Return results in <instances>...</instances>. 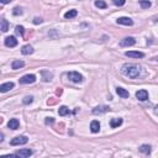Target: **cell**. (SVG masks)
<instances>
[{
  "mask_svg": "<svg viewBox=\"0 0 158 158\" xmlns=\"http://www.w3.org/2000/svg\"><path fill=\"white\" fill-rule=\"evenodd\" d=\"M53 122V117H47L46 119V124H52Z\"/></svg>",
  "mask_w": 158,
  "mask_h": 158,
  "instance_id": "cell-31",
  "label": "cell"
},
{
  "mask_svg": "<svg viewBox=\"0 0 158 158\" xmlns=\"http://www.w3.org/2000/svg\"><path fill=\"white\" fill-rule=\"evenodd\" d=\"M58 114H59V116H66V115L69 114V109L63 105V106H61V108L58 109Z\"/></svg>",
  "mask_w": 158,
  "mask_h": 158,
  "instance_id": "cell-21",
  "label": "cell"
},
{
  "mask_svg": "<svg viewBox=\"0 0 158 158\" xmlns=\"http://www.w3.org/2000/svg\"><path fill=\"white\" fill-rule=\"evenodd\" d=\"M1 1V4H9L10 1H13V0H0Z\"/></svg>",
  "mask_w": 158,
  "mask_h": 158,
  "instance_id": "cell-32",
  "label": "cell"
},
{
  "mask_svg": "<svg viewBox=\"0 0 158 158\" xmlns=\"http://www.w3.org/2000/svg\"><path fill=\"white\" fill-rule=\"evenodd\" d=\"M155 114H156V115H158V105L155 108Z\"/></svg>",
  "mask_w": 158,
  "mask_h": 158,
  "instance_id": "cell-33",
  "label": "cell"
},
{
  "mask_svg": "<svg viewBox=\"0 0 158 158\" xmlns=\"http://www.w3.org/2000/svg\"><path fill=\"white\" fill-rule=\"evenodd\" d=\"M5 46L6 47H16L17 46V40L15 36H9L5 38Z\"/></svg>",
  "mask_w": 158,
  "mask_h": 158,
  "instance_id": "cell-10",
  "label": "cell"
},
{
  "mask_svg": "<svg viewBox=\"0 0 158 158\" xmlns=\"http://www.w3.org/2000/svg\"><path fill=\"white\" fill-rule=\"evenodd\" d=\"M29 142V138L26 136H17V137L13 138L10 141V145L11 146H20V145H26Z\"/></svg>",
  "mask_w": 158,
  "mask_h": 158,
  "instance_id": "cell-2",
  "label": "cell"
},
{
  "mask_svg": "<svg viewBox=\"0 0 158 158\" xmlns=\"http://www.w3.org/2000/svg\"><path fill=\"white\" fill-rule=\"evenodd\" d=\"M113 3L116 5V6H122V5H125L126 0H113Z\"/></svg>",
  "mask_w": 158,
  "mask_h": 158,
  "instance_id": "cell-27",
  "label": "cell"
},
{
  "mask_svg": "<svg viewBox=\"0 0 158 158\" xmlns=\"http://www.w3.org/2000/svg\"><path fill=\"white\" fill-rule=\"evenodd\" d=\"M24 66H25V62H24V61L16 59V61H14V62H13L11 68H13V69H20V68H22Z\"/></svg>",
  "mask_w": 158,
  "mask_h": 158,
  "instance_id": "cell-19",
  "label": "cell"
},
{
  "mask_svg": "<svg viewBox=\"0 0 158 158\" xmlns=\"http://www.w3.org/2000/svg\"><path fill=\"white\" fill-rule=\"evenodd\" d=\"M24 27H22V26H20V25H17L16 26V32L17 34H20V35H24Z\"/></svg>",
  "mask_w": 158,
  "mask_h": 158,
  "instance_id": "cell-29",
  "label": "cell"
},
{
  "mask_svg": "<svg viewBox=\"0 0 158 158\" xmlns=\"http://www.w3.org/2000/svg\"><path fill=\"white\" fill-rule=\"evenodd\" d=\"M41 76H42V79H43L45 82H51L52 80V78H53V74L50 72V71H41Z\"/></svg>",
  "mask_w": 158,
  "mask_h": 158,
  "instance_id": "cell-13",
  "label": "cell"
},
{
  "mask_svg": "<svg viewBox=\"0 0 158 158\" xmlns=\"http://www.w3.org/2000/svg\"><path fill=\"white\" fill-rule=\"evenodd\" d=\"M0 141H1V142L4 141V135H3V134H1V135H0Z\"/></svg>",
  "mask_w": 158,
  "mask_h": 158,
  "instance_id": "cell-34",
  "label": "cell"
},
{
  "mask_svg": "<svg viewBox=\"0 0 158 158\" xmlns=\"http://www.w3.org/2000/svg\"><path fill=\"white\" fill-rule=\"evenodd\" d=\"M121 73L131 79H135L140 76L141 67L138 64H136V63H125V64L121 67Z\"/></svg>",
  "mask_w": 158,
  "mask_h": 158,
  "instance_id": "cell-1",
  "label": "cell"
},
{
  "mask_svg": "<svg viewBox=\"0 0 158 158\" xmlns=\"http://www.w3.org/2000/svg\"><path fill=\"white\" fill-rule=\"evenodd\" d=\"M116 22L120 24V25H125V26H132V25H134V21L131 20L130 17H126V16L119 17V19L116 20Z\"/></svg>",
  "mask_w": 158,
  "mask_h": 158,
  "instance_id": "cell-11",
  "label": "cell"
},
{
  "mask_svg": "<svg viewBox=\"0 0 158 158\" xmlns=\"http://www.w3.org/2000/svg\"><path fill=\"white\" fill-rule=\"evenodd\" d=\"M34 152L31 151L30 148H25V150H20V151H16L15 152V156L16 157H21V158H27L30 156H32Z\"/></svg>",
  "mask_w": 158,
  "mask_h": 158,
  "instance_id": "cell-5",
  "label": "cell"
},
{
  "mask_svg": "<svg viewBox=\"0 0 158 158\" xmlns=\"http://www.w3.org/2000/svg\"><path fill=\"white\" fill-rule=\"evenodd\" d=\"M19 126H20V122H19L17 119H11V120H10L9 122H8V127L11 129V130H17Z\"/></svg>",
  "mask_w": 158,
  "mask_h": 158,
  "instance_id": "cell-14",
  "label": "cell"
},
{
  "mask_svg": "<svg viewBox=\"0 0 158 158\" xmlns=\"http://www.w3.org/2000/svg\"><path fill=\"white\" fill-rule=\"evenodd\" d=\"M140 5L142 9H148L151 8V1H148V0H140Z\"/></svg>",
  "mask_w": 158,
  "mask_h": 158,
  "instance_id": "cell-23",
  "label": "cell"
},
{
  "mask_svg": "<svg viewBox=\"0 0 158 158\" xmlns=\"http://www.w3.org/2000/svg\"><path fill=\"white\" fill-rule=\"evenodd\" d=\"M15 87V84L13 82H8V83H4L0 85V92L1 93H6L9 90H11V89Z\"/></svg>",
  "mask_w": 158,
  "mask_h": 158,
  "instance_id": "cell-12",
  "label": "cell"
},
{
  "mask_svg": "<svg viewBox=\"0 0 158 158\" xmlns=\"http://www.w3.org/2000/svg\"><path fill=\"white\" fill-rule=\"evenodd\" d=\"M135 43H136V40L134 37H125L124 40H121L120 46L121 47H130V46H134Z\"/></svg>",
  "mask_w": 158,
  "mask_h": 158,
  "instance_id": "cell-7",
  "label": "cell"
},
{
  "mask_svg": "<svg viewBox=\"0 0 158 158\" xmlns=\"http://www.w3.org/2000/svg\"><path fill=\"white\" fill-rule=\"evenodd\" d=\"M68 79L73 83H82L83 82V76L78 72H69L68 73Z\"/></svg>",
  "mask_w": 158,
  "mask_h": 158,
  "instance_id": "cell-3",
  "label": "cell"
},
{
  "mask_svg": "<svg viewBox=\"0 0 158 158\" xmlns=\"http://www.w3.org/2000/svg\"><path fill=\"white\" fill-rule=\"evenodd\" d=\"M126 57H131V58H143L145 57V53L142 52H138V51H127L125 53Z\"/></svg>",
  "mask_w": 158,
  "mask_h": 158,
  "instance_id": "cell-8",
  "label": "cell"
},
{
  "mask_svg": "<svg viewBox=\"0 0 158 158\" xmlns=\"http://www.w3.org/2000/svg\"><path fill=\"white\" fill-rule=\"evenodd\" d=\"M21 53L25 55V56L32 55V53H34V48H32V46H30V45H26V46H24L22 48H21Z\"/></svg>",
  "mask_w": 158,
  "mask_h": 158,
  "instance_id": "cell-15",
  "label": "cell"
},
{
  "mask_svg": "<svg viewBox=\"0 0 158 158\" xmlns=\"http://www.w3.org/2000/svg\"><path fill=\"white\" fill-rule=\"evenodd\" d=\"M90 130H92V132H93V134L99 132V130H100V124H99V121H96V120L92 121V124H90Z\"/></svg>",
  "mask_w": 158,
  "mask_h": 158,
  "instance_id": "cell-18",
  "label": "cell"
},
{
  "mask_svg": "<svg viewBox=\"0 0 158 158\" xmlns=\"http://www.w3.org/2000/svg\"><path fill=\"white\" fill-rule=\"evenodd\" d=\"M136 98H137L140 101H146L147 99H148V92L145 90V89H141L136 93Z\"/></svg>",
  "mask_w": 158,
  "mask_h": 158,
  "instance_id": "cell-9",
  "label": "cell"
},
{
  "mask_svg": "<svg viewBox=\"0 0 158 158\" xmlns=\"http://www.w3.org/2000/svg\"><path fill=\"white\" fill-rule=\"evenodd\" d=\"M122 125V119H117V117H115V119H111V121H110V126H111L113 129H116L119 127V126Z\"/></svg>",
  "mask_w": 158,
  "mask_h": 158,
  "instance_id": "cell-17",
  "label": "cell"
},
{
  "mask_svg": "<svg viewBox=\"0 0 158 158\" xmlns=\"http://www.w3.org/2000/svg\"><path fill=\"white\" fill-rule=\"evenodd\" d=\"M151 151H152V147L150 145H142L140 147V152H142V153H145V155H150Z\"/></svg>",
  "mask_w": 158,
  "mask_h": 158,
  "instance_id": "cell-20",
  "label": "cell"
},
{
  "mask_svg": "<svg viewBox=\"0 0 158 158\" xmlns=\"http://www.w3.org/2000/svg\"><path fill=\"white\" fill-rule=\"evenodd\" d=\"M36 82V77L34 74H26L20 78V84H32Z\"/></svg>",
  "mask_w": 158,
  "mask_h": 158,
  "instance_id": "cell-4",
  "label": "cell"
},
{
  "mask_svg": "<svg viewBox=\"0 0 158 158\" xmlns=\"http://www.w3.org/2000/svg\"><path fill=\"white\" fill-rule=\"evenodd\" d=\"M116 93H117V95L119 96H121V98H124V99H126V98H129V92L126 90V89H124V88H120V87H117L116 88Z\"/></svg>",
  "mask_w": 158,
  "mask_h": 158,
  "instance_id": "cell-16",
  "label": "cell"
},
{
  "mask_svg": "<svg viewBox=\"0 0 158 158\" xmlns=\"http://www.w3.org/2000/svg\"><path fill=\"white\" fill-rule=\"evenodd\" d=\"M13 14L15 15V16H17V15H21V14H22V10H21V8H15V9H14V11H13Z\"/></svg>",
  "mask_w": 158,
  "mask_h": 158,
  "instance_id": "cell-28",
  "label": "cell"
},
{
  "mask_svg": "<svg viewBox=\"0 0 158 158\" xmlns=\"http://www.w3.org/2000/svg\"><path fill=\"white\" fill-rule=\"evenodd\" d=\"M8 30H9V24H8V21L5 20V19H3V20H1V31H3V32H6Z\"/></svg>",
  "mask_w": 158,
  "mask_h": 158,
  "instance_id": "cell-25",
  "label": "cell"
},
{
  "mask_svg": "<svg viewBox=\"0 0 158 158\" xmlns=\"http://www.w3.org/2000/svg\"><path fill=\"white\" fill-rule=\"evenodd\" d=\"M110 106H106V105H100V106H96L93 109V114L94 115H99V114H104V113H108L110 111Z\"/></svg>",
  "mask_w": 158,
  "mask_h": 158,
  "instance_id": "cell-6",
  "label": "cell"
},
{
  "mask_svg": "<svg viewBox=\"0 0 158 158\" xmlns=\"http://www.w3.org/2000/svg\"><path fill=\"white\" fill-rule=\"evenodd\" d=\"M95 6L99 9H105L106 8V3L103 1V0H95Z\"/></svg>",
  "mask_w": 158,
  "mask_h": 158,
  "instance_id": "cell-24",
  "label": "cell"
},
{
  "mask_svg": "<svg viewBox=\"0 0 158 158\" xmlns=\"http://www.w3.org/2000/svg\"><path fill=\"white\" fill-rule=\"evenodd\" d=\"M77 10H69V11H67L64 14V17L66 19H73V17H76L77 16Z\"/></svg>",
  "mask_w": 158,
  "mask_h": 158,
  "instance_id": "cell-22",
  "label": "cell"
},
{
  "mask_svg": "<svg viewBox=\"0 0 158 158\" xmlns=\"http://www.w3.org/2000/svg\"><path fill=\"white\" fill-rule=\"evenodd\" d=\"M32 101H34V96H25L24 100H22V103L25 105H29V104H31Z\"/></svg>",
  "mask_w": 158,
  "mask_h": 158,
  "instance_id": "cell-26",
  "label": "cell"
},
{
  "mask_svg": "<svg viewBox=\"0 0 158 158\" xmlns=\"http://www.w3.org/2000/svg\"><path fill=\"white\" fill-rule=\"evenodd\" d=\"M34 24H36V25L42 24V19H40V17H35V19H34Z\"/></svg>",
  "mask_w": 158,
  "mask_h": 158,
  "instance_id": "cell-30",
  "label": "cell"
}]
</instances>
